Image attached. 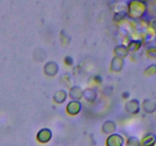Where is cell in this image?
<instances>
[{"instance_id":"1","label":"cell","mask_w":156,"mask_h":146,"mask_svg":"<svg viewBox=\"0 0 156 146\" xmlns=\"http://www.w3.org/2000/svg\"><path fill=\"white\" fill-rule=\"evenodd\" d=\"M148 11V3L142 0H132L127 3L126 15L132 20H141Z\"/></svg>"},{"instance_id":"2","label":"cell","mask_w":156,"mask_h":146,"mask_svg":"<svg viewBox=\"0 0 156 146\" xmlns=\"http://www.w3.org/2000/svg\"><path fill=\"white\" fill-rule=\"evenodd\" d=\"M53 132L49 128H43L40 129L36 135V139L41 144H47L51 140Z\"/></svg>"},{"instance_id":"3","label":"cell","mask_w":156,"mask_h":146,"mask_svg":"<svg viewBox=\"0 0 156 146\" xmlns=\"http://www.w3.org/2000/svg\"><path fill=\"white\" fill-rule=\"evenodd\" d=\"M125 139L120 134L113 133L109 135L106 139V146H123Z\"/></svg>"},{"instance_id":"4","label":"cell","mask_w":156,"mask_h":146,"mask_svg":"<svg viewBox=\"0 0 156 146\" xmlns=\"http://www.w3.org/2000/svg\"><path fill=\"white\" fill-rule=\"evenodd\" d=\"M82 105L79 100H71L66 107V111L70 116H76L82 110Z\"/></svg>"},{"instance_id":"5","label":"cell","mask_w":156,"mask_h":146,"mask_svg":"<svg viewBox=\"0 0 156 146\" xmlns=\"http://www.w3.org/2000/svg\"><path fill=\"white\" fill-rule=\"evenodd\" d=\"M141 106H140V100L137 99L129 100L125 103V109L126 112L130 114H137L140 113Z\"/></svg>"},{"instance_id":"6","label":"cell","mask_w":156,"mask_h":146,"mask_svg":"<svg viewBox=\"0 0 156 146\" xmlns=\"http://www.w3.org/2000/svg\"><path fill=\"white\" fill-rule=\"evenodd\" d=\"M44 71L47 76L53 77L56 75L59 71V65L54 61L47 62L44 66Z\"/></svg>"},{"instance_id":"7","label":"cell","mask_w":156,"mask_h":146,"mask_svg":"<svg viewBox=\"0 0 156 146\" xmlns=\"http://www.w3.org/2000/svg\"><path fill=\"white\" fill-rule=\"evenodd\" d=\"M123 66H124V59L116 57V56H114V57L111 59V65H110L111 71L116 73H118L123 69Z\"/></svg>"},{"instance_id":"8","label":"cell","mask_w":156,"mask_h":146,"mask_svg":"<svg viewBox=\"0 0 156 146\" xmlns=\"http://www.w3.org/2000/svg\"><path fill=\"white\" fill-rule=\"evenodd\" d=\"M69 96L72 100H80L83 97V90L79 86H73L69 89Z\"/></svg>"},{"instance_id":"9","label":"cell","mask_w":156,"mask_h":146,"mask_svg":"<svg viewBox=\"0 0 156 146\" xmlns=\"http://www.w3.org/2000/svg\"><path fill=\"white\" fill-rule=\"evenodd\" d=\"M142 109L146 113H153L156 111V102L150 99H146L142 103Z\"/></svg>"},{"instance_id":"10","label":"cell","mask_w":156,"mask_h":146,"mask_svg":"<svg viewBox=\"0 0 156 146\" xmlns=\"http://www.w3.org/2000/svg\"><path fill=\"white\" fill-rule=\"evenodd\" d=\"M116 129H117L116 123L114 121H112V120H107L101 126L102 132L108 135L114 133Z\"/></svg>"},{"instance_id":"11","label":"cell","mask_w":156,"mask_h":146,"mask_svg":"<svg viewBox=\"0 0 156 146\" xmlns=\"http://www.w3.org/2000/svg\"><path fill=\"white\" fill-rule=\"evenodd\" d=\"M114 56L123 59L129 55V52L126 45H117L114 48Z\"/></svg>"},{"instance_id":"12","label":"cell","mask_w":156,"mask_h":146,"mask_svg":"<svg viewBox=\"0 0 156 146\" xmlns=\"http://www.w3.org/2000/svg\"><path fill=\"white\" fill-rule=\"evenodd\" d=\"M67 99V93L65 90H59L53 94V100L57 104H61L63 103Z\"/></svg>"},{"instance_id":"13","label":"cell","mask_w":156,"mask_h":146,"mask_svg":"<svg viewBox=\"0 0 156 146\" xmlns=\"http://www.w3.org/2000/svg\"><path fill=\"white\" fill-rule=\"evenodd\" d=\"M142 45H143V41L141 40H129L128 44L126 45L128 50L129 53H135V52L138 51L141 49Z\"/></svg>"},{"instance_id":"14","label":"cell","mask_w":156,"mask_h":146,"mask_svg":"<svg viewBox=\"0 0 156 146\" xmlns=\"http://www.w3.org/2000/svg\"><path fill=\"white\" fill-rule=\"evenodd\" d=\"M156 141V136L152 133H149L145 135L141 140V146H153Z\"/></svg>"},{"instance_id":"15","label":"cell","mask_w":156,"mask_h":146,"mask_svg":"<svg viewBox=\"0 0 156 146\" xmlns=\"http://www.w3.org/2000/svg\"><path fill=\"white\" fill-rule=\"evenodd\" d=\"M83 97L87 101L92 103L97 99V92L93 88H86L83 91Z\"/></svg>"},{"instance_id":"16","label":"cell","mask_w":156,"mask_h":146,"mask_svg":"<svg viewBox=\"0 0 156 146\" xmlns=\"http://www.w3.org/2000/svg\"><path fill=\"white\" fill-rule=\"evenodd\" d=\"M155 33H152V31H150L149 30H147L146 31H145L143 33V36H142V39L141 40L143 42H146L147 43H151L154 39H155Z\"/></svg>"},{"instance_id":"17","label":"cell","mask_w":156,"mask_h":146,"mask_svg":"<svg viewBox=\"0 0 156 146\" xmlns=\"http://www.w3.org/2000/svg\"><path fill=\"white\" fill-rule=\"evenodd\" d=\"M156 74V64H151L144 70V75L148 77L155 75Z\"/></svg>"},{"instance_id":"18","label":"cell","mask_w":156,"mask_h":146,"mask_svg":"<svg viewBox=\"0 0 156 146\" xmlns=\"http://www.w3.org/2000/svg\"><path fill=\"white\" fill-rule=\"evenodd\" d=\"M126 146H141L140 140L136 136H131L126 140Z\"/></svg>"},{"instance_id":"19","label":"cell","mask_w":156,"mask_h":146,"mask_svg":"<svg viewBox=\"0 0 156 146\" xmlns=\"http://www.w3.org/2000/svg\"><path fill=\"white\" fill-rule=\"evenodd\" d=\"M127 17L126 15V12H116L114 14V20L116 22H121L122 21L125 20V18Z\"/></svg>"},{"instance_id":"20","label":"cell","mask_w":156,"mask_h":146,"mask_svg":"<svg viewBox=\"0 0 156 146\" xmlns=\"http://www.w3.org/2000/svg\"><path fill=\"white\" fill-rule=\"evenodd\" d=\"M146 56L152 59H156V47H150L146 50Z\"/></svg>"},{"instance_id":"21","label":"cell","mask_w":156,"mask_h":146,"mask_svg":"<svg viewBox=\"0 0 156 146\" xmlns=\"http://www.w3.org/2000/svg\"><path fill=\"white\" fill-rule=\"evenodd\" d=\"M148 30H149L152 33L156 34V17L152 18V19L149 21V23H148Z\"/></svg>"},{"instance_id":"22","label":"cell","mask_w":156,"mask_h":146,"mask_svg":"<svg viewBox=\"0 0 156 146\" xmlns=\"http://www.w3.org/2000/svg\"><path fill=\"white\" fill-rule=\"evenodd\" d=\"M64 62L68 66H71L73 65V59L71 56H66L65 59H64Z\"/></svg>"},{"instance_id":"23","label":"cell","mask_w":156,"mask_h":146,"mask_svg":"<svg viewBox=\"0 0 156 146\" xmlns=\"http://www.w3.org/2000/svg\"><path fill=\"white\" fill-rule=\"evenodd\" d=\"M122 97H123V99H128L129 97V93L128 91H125L122 94Z\"/></svg>"},{"instance_id":"24","label":"cell","mask_w":156,"mask_h":146,"mask_svg":"<svg viewBox=\"0 0 156 146\" xmlns=\"http://www.w3.org/2000/svg\"><path fill=\"white\" fill-rule=\"evenodd\" d=\"M153 146H156V141H155V144H154V145Z\"/></svg>"}]
</instances>
